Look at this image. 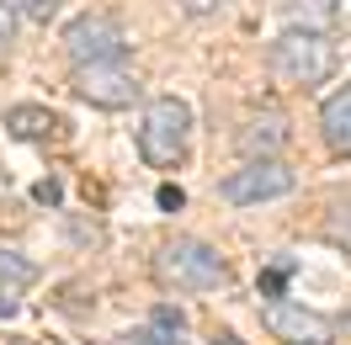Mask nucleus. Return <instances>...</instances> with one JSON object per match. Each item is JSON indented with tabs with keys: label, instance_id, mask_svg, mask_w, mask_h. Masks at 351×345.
I'll return each mask as SVG.
<instances>
[{
	"label": "nucleus",
	"instance_id": "1",
	"mask_svg": "<svg viewBox=\"0 0 351 345\" xmlns=\"http://www.w3.org/2000/svg\"><path fill=\"white\" fill-rule=\"evenodd\" d=\"M335 59H341V53L330 43V32H298V27H287L282 38L271 43V53H266V69H271L277 86L314 90L335 75Z\"/></svg>",
	"mask_w": 351,
	"mask_h": 345
},
{
	"label": "nucleus",
	"instance_id": "2",
	"mask_svg": "<svg viewBox=\"0 0 351 345\" xmlns=\"http://www.w3.org/2000/svg\"><path fill=\"white\" fill-rule=\"evenodd\" d=\"M154 277L160 287H176V292H213L229 281V260L202 239H171L154 250Z\"/></svg>",
	"mask_w": 351,
	"mask_h": 345
},
{
	"label": "nucleus",
	"instance_id": "3",
	"mask_svg": "<svg viewBox=\"0 0 351 345\" xmlns=\"http://www.w3.org/2000/svg\"><path fill=\"white\" fill-rule=\"evenodd\" d=\"M186 133H192V107L176 96H154L138 123V154L154 170H176L186 159Z\"/></svg>",
	"mask_w": 351,
	"mask_h": 345
},
{
	"label": "nucleus",
	"instance_id": "4",
	"mask_svg": "<svg viewBox=\"0 0 351 345\" xmlns=\"http://www.w3.org/2000/svg\"><path fill=\"white\" fill-rule=\"evenodd\" d=\"M64 53L69 64H117L128 53V38L107 11H86L64 27Z\"/></svg>",
	"mask_w": 351,
	"mask_h": 345
},
{
	"label": "nucleus",
	"instance_id": "5",
	"mask_svg": "<svg viewBox=\"0 0 351 345\" xmlns=\"http://www.w3.org/2000/svg\"><path fill=\"white\" fill-rule=\"evenodd\" d=\"M293 186H298V175H293V165L277 154V159H245V170L223 175L219 196H223V202H234V207H256V202L287 196Z\"/></svg>",
	"mask_w": 351,
	"mask_h": 345
},
{
	"label": "nucleus",
	"instance_id": "6",
	"mask_svg": "<svg viewBox=\"0 0 351 345\" xmlns=\"http://www.w3.org/2000/svg\"><path fill=\"white\" fill-rule=\"evenodd\" d=\"M69 90H75L80 101H90V107H107V112L133 107V101L144 96L138 75H133V69H123V59H117V64H75Z\"/></svg>",
	"mask_w": 351,
	"mask_h": 345
},
{
	"label": "nucleus",
	"instance_id": "7",
	"mask_svg": "<svg viewBox=\"0 0 351 345\" xmlns=\"http://www.w3.org/2000/svg\"><path fill=\"white\" fill-rule=\"evenodd\" d=\"M261 324H266V335L282 340V345H330L335 340V319L314 314V308H304V303H287V298L266 303Z\"/></svg>",
	"mask_w": 351,
	"mask_h": 345
},
{
	"label": "nucleus",
	"instance_id": "8",
	"mask_svg": "<svg viewBox=\"0 0 351 345\" xmlns=\"http://www.w3.org/2000/svg\"><path fill=\"white\" fill-rule=\"evenodd\" d=\"M287 117L282 112H256V117H245L240 133H234V149L245 154V159H277V154L287 149Z\"/></svg>",
	"mask_w": 351,
	"mask_h": 345
},
{
	"label": "nucleus",
	"instance_id": "9",
	"mask_svg": "<svg viewBox=\"0 0 351 345\" xmlns=\"http://www.w3.org/2000/svg\"><path fill=\"white\" fill-rule=\"evenodd\" d=\"M319 133H325V144L335 154L351 159V86H341L335 96H325V107H319Z\"/></svg>",
	"mask_w": 351,
	"mask_h": 345
},
{
	"label": "nucleus",
	"instance_id": "10",
	"mask_svg": "<svg viewBox=\"0 0 351 345\" xmlns=\"http://www.w3.org/2000/svg\"><path fill=\"white\" fill-rule=\"evenodd\" d=\"M53 128H59V117L48 107H11L5 112V133L22 138V144H38V138H48Z\"/></svg>",
	"mask_w": 351,
	"mask_h": 345
},
{
	"label": "nucleus",
	"instance_id": "11",
	"mask_svg": "<svg viewBox=\"0 0 351 345\" xmlns=\"http://www.w3.org/2000/svg\"><path fill=\"white\" fill-rule=\"evenodd\" d=\"M287 27H298V32H330L335 27V0H287Z\"/></svg>",
	"mask_w": 351,
	"mask_h": 345
},
{
	"label": "nucleus",
	"instance_id": "12",
	"mask_svg": "<svg viewBox=\"0 0 351 345\" xmlns=\"http://www.w3.org/2000/svg\"><path fill=\"white\" fill-rule=\"evenodd\" d=\"M325 239L335 244V250H346V255H351V196H341V202L330 207V218H325Z\"/></svg>",
	"mask_w": 351,
	"mask_h": 345
},
{
	"label": "nucleus",
	"instance_id": "13",
	"mask_svg": "<svg viewBox=\"0 0 351 345\" xmlns=\"http://www.w3.org/2000/svg\"><path fill=\"white\" fill-rule=\"evenodd\" d=\"M32 277H38L32 260H22L16 250H0V287H27Z\"/></svg>",
	"mask_w": 351,
	"mask_h": 345
},
{
	"label": "nucleus",
	"instance_id": "14",
	"mask_svg": "<svg viewBox=\"0 0 351 345\" xmlns=\"http://www.w3.org/2000/svg\"><path fill=\"white\" fill-rule=\"evenodd\" d=\"M287 277H293V260H277V266H271V271H261V281H256V292H261L266 303L271 298H282V287H287Z\"/></svg>",
	"mask_w": 351,
	"mask_h": 345
},
{
	"label": "nucleus",
	"instance_id": "15",
	"mask_svg": "<svg viewBox=\"0 0 351 345\" xmlns=\"http://www.w3.org/2000/svg\"><path fill=\"white\" fill-rule=\"evenodd\" d=\"M128 340L133 345H186L176 324H160V319H154V329H138V335H128Z\"/></svg>",
	"mask_w": 351,
	"mask_h": 345
},
{
	"label": "nucleus",
	"instance_id": "16",
	"mask_svg": "<svg viewBox=\"0 0 351 345\" xmlns=\"http://www.w3.org/2000/svg\"><path fill=\"white\" fill-rule=\"evenodd\" d=\"M11 38H16V0H0V64L11 53Z\"/></svg>",
	"mask_w": 351,
	"mask_h": 345
},
{
	"label": "nucleus",
	"instance_id": "17",
	"mask_svg": "<svg viewBox=\"0 0 351 345\" xmlns=\"http://www.w3.org/2000/svg\"><path fill=\"white\" fill-rule=\"evenodd\" d=\"M154 202H160V213H181V207H186V192H181V186H171V181H165V186L154 192Z\"/></svg>",
	"mask_w": 351,
	"mask_h": 345
},
{
	"label": "nucleus",
	"instance_id": "18",
	"mask_svg": "<svg viewBox=\"0 0 351 345\" xmlns=\"http://www.w3.org/2000/svg\"><path fill=\"white\" fill-rule=\"evenodd\" d=\"M32 196H38L43 207H59V202H64V186H59V181L48 175V181H38V186H32Z\"/></svg>",
	"mask_w": 351,
	"mask_h": 345
},
{
	"label": "nucleus",
	"instance_id": "19",
	"mask_svg": "<svg viewBox=\"0 0 351 345\" xmlns=\"http://www.w3.org/2000/svg\"><path fill=\"white\" fill-rule=\"evenodd\" d=\"M181 5V16H219L223 0H176Z\"/></svg>",
	"mask_w": 351,
	"mask_h": 345
},
{
	"label": "nucleus",
	"instance_id": "20",
	"mask_svg": "<svg viewBox=\"0 0 351 345\" xmlns=\"http://www.w3.org/2000/svg\"><path fill=\"white\" fill-rule=\"evenodd\" d=\"M16 11H27L32 22H48V16L59 11V0H16Z\"/></svg>",
	"mask_w": 351,
	"mask_h": 345
},
{
	"label": "nucleus",
	"instance_id": "21",
	"mask_svg": "<svg viewBox=\"0 0 351 345\" xmlns=\"http://www.w3.org/2000/svg\"><path fill=\"white\" fill-rule=\"evenodd\" d=\"M16 308H22V303H16V287H0V319H16Z\"/></svg>",
	"mask_w": 351,
	"mask_h": 345
}]
</instances>
